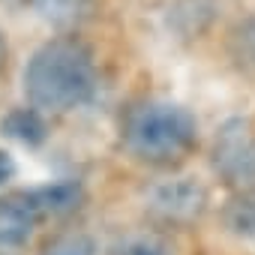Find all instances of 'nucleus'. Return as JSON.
<instances>
[{"instance_id":"f257e3e1","label":"nucleus","mask_w":255,"mask_h":255,"mask_svg":"<svg viewBox=\"0 0 255 255\" xmlns=\"http://www.w3.org/2000/svg\"><path fill=\"white\" fill-rule=\"evenodd\" d=\"M30 105L42 111H72L96 96L99 78L90 51L75 39H54L36 48L21 72Z\"/></svg>"},{"instance_id":"f03ea898","label":"nucleus","mask_w":255,"mask_h":255,"mask_svg":"<svg viewBox=\"0 0 255 255\" xmlns=\"http://www.w3.org/2000/svg\"><path fill=\"white\" fill-rule=\"evenodd\" d=\"M123 144L147 162H174L198 141V120L189 108L168 99H144L132 105L120 126Z\"/></svg>"},{"instance_id":"7ed1b4c3","label":"nucleus","mask_w":255,"mask_h":255,"mask_svg":"<svg viewBox=\"0 0 255 255\" xmlns=\"http://www.w3.org/2000/svg\"><path fill=\"white\" fill-rule=\"evenodd\" d=\"M213 171L228 183H249L255 180V135L249 132V123L234 117L219 126L210 153Z\"/></svg>"},{"instance_id":"20e7f679","label":"nucleus","mask_w":255,"mask_h":255,"mask_svg":"<svg viewBox=\"0 0 255 255\" xmlns=\"http://www.w3.org/2000/svg\"><path fill=\"white\" fill-rule=\"evenodd\" d=\"M207 207V189L195 177H174L162 180L147 192V213L159 222L186 225L198 219Z\"/></svg>"},{"instance_id":"39448f33","label":"nucleus","mask_w":255,"mask_h":255,"mask_svg":"<svg viewBox=\"0 0 255 255\" xmlns=\"http://www.w3.org/2000/svg\"><path fill=\"white\" fill-rule=\"evenodd\" d=\"M36 207L27 195H3L0 198V249H18L27 243L36 225Z\"/></svg>"},{"instance_id":"423d86ee","label":"nucleus","mask_w":255,"mask_h":255,"mask_svg":"<svg viewBox=\"0 0 255 255\" xmlns=\"http://www.w3.org/2000/svg\"><path fill=\"white\" fill-rule=\"evenodd\" d=\"M27 201L36 207L39 216H63V213H72L81 207L84 201V189L78 180H57V183H45V186H36L30 192H24Z\"/></svg>"},{"instance_id":"0eeeda50","label":"nucleus","mask_w":255,"mask_h":255,"mask_svg":"<svg viewBox=\"0 0 255 255\" xmlns=\"http://www.w3.org/2000/svg\"><path fill=\"white\" fill-rule=\"evenodd\" d=\"M0 132L21 141L24 147H39L48 138V126L39 114V108H12L3 120H0Z\"/></svg>"},{"instance_id":"6e6552de","label":"nucleus","mask_w":255,"mask_h":255,"mask_svg":"<svg viewBox=\"0 0 255 255\" xmlns=\"http://www.w3.org/2000/svg\"><path fill=\"white\" fill-rule=\"evenodd\" d=\"M222 225L240 240H255V189H243L225 201Z\"/></svg>"},{"instance_id":"1a4fd4ad","label":"nucleus","mask_w":255,"mask_h":255,"mask_svg":"<svg viewBox=\"0 0 255 255\" xmlns=\"http://www.w3.org/2000/svg\"><path fill=\"white\" fill-rule=\"evenodd\" d=\"M210 18H213V3L210 0H177L171 15H168V21L186 36L201 33Z\"/></svg>"},{"instance_id":"9d476101","label":"nucleus","mask_w":255,"mask_h":255,"mask_svg":"<svg viewBox=\"0 0 255 255\" xmlns=\"http://www.w3.org/2000/svg\"><path fill=\"white\" fill-rule=\"evenodd\" d=\"M228 54L237 66L255 69V15L237 21L228 30Z\"/></svg>"},{"instance_id":"9b49d317","label":"nucleus","mask_w":255,"mask_h":255,"mask_svg":"<svg viewBox=\"0 0 255 255\" xmlns=\"http://www.w3.org/2000/svg\"><path fill=\"white\" fill-rule=\"evenodd\" d=\"M108 255H174V249L156 234H129L111 243Z\"/></svg>"},{"instance_id":"f8f14e48","label":"nucleus","mask_w":255,"mask_h":255,"mask_svg":"<svg viewBox=\"0 0 255 255\" xmlns=\"http://www.w3.org/2000/svg\"><path fill=\"white\" fill-rule=\"evenodd\" d=\"M42 255H96V243L87 234H60L45 246Z\"/></svg>"},{"instance_id":"ddd939ff","label":"nucleus","mask_w":255,"mask_h":255,"mask_svg":"<svg viewBox=\"0 0 255 255\" xmlns=\"http://www.w3.org/2000/svg\"><path fill=\"white\" fill-rule=\"evenodd\" d=\"M33 9L51 24H69L78 15V0H33Z\"/></svg>"},{"instance_id":"4468645a","label":"nucleus","mask_w":255,"mask_h":255,"mask_svg":"<svg viewBox=\"0 0 255 255\" xmlns=\"http://www.w3.org/2000/svg\"><path fill=\"white\" fill-rule=\"evenodd\" d=\"M12 177H15V159H12V153L0 150V186L9 183Z\"/></svg>"},{"instance_id":"2eb2a0df","label":"nucleus","mask_w":255,"mask_h":255,"mask_svg":"<svg viewBox=\"0 0 255 255\" xmlns=\"http://www.w3.org/2000/svg\"><path fill=\"white\" fill-rule=\"evenodd\" d=\"M3 54H6V45H3V36H0V63H3Z\"/></svg>"}]
</instances>
